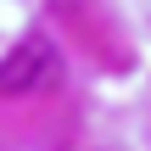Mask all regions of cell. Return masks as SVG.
I'll list each match as a JSON object with an SVG mask.
<instances>
[{
  "label": "cell",
  "mask_w": 151,
  "mask_h": 151,
  "mask_svg": "<svg viewBox=\"0 0 151 151\" xmlns=\"http://www.w3.org/2000/svg\"><path fill=\"white\" fill-rule=\"evenodd\" d=\"M56 50L45 39H22L6 62H0V95H39L56 84Z\"/></svg>",
  "instance_id": "obj_1"
}]
</instances>
